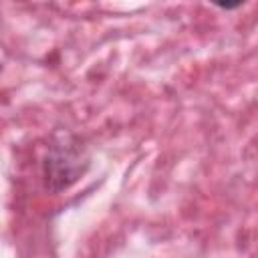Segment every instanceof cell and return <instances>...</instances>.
Listing matches in <instances>:
<instances>
[{"label": "cell", "instance_id": "1", "mask_svg": "<svg viewBox=\"0 0 258 258\" xmlns=\"http://www.w3.org/2000/svg\"><path fill=\"white\" fill-rule=\"evenodd\" d=\"M89 167L87 147L79 137H64L58 143H52L42 161L44 185L50 191H62L71 187Z\"/></svg>", "mask_w": 258, "mask_h": 258}]
</instances>
